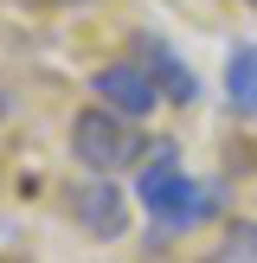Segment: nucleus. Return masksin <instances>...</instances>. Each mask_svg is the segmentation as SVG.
Listing matches in <instances>:
<instances>
[{
  "mask_svg": "<svg viewBox=\"0 0 257 263\" xmlns=\"http://www.w3.org/2000/svg\"><path fill=\"white\" fill-rule=\"evenodd\" d=\"M225 103L231 116H257V39H238L225 51Z\"/></svg>",
  "mask_w": 257,
  "mask_h": 263,
  "instance_id": "6",
  "label": "nucleus"
},
{
  "mask_svg": "<svg viewBox=\"0 0 257 263\" xmlns=\"http://www.w3.org/2000/svg\"><path fill=\"white\" fill-rule=\"evenodd\" d=\"M45 7H90V0H45Z\"/></svg>",
  "mask_w": 257,
  "mask_h": 263,
  "instance_id": "8",
  "label": "nucleus"
},
{
  "mask_svg": "<svg viewBox=\"0 0 257 263\" xmlns=\"http://www.w3.org/2000/svg\"><path fill=\"white\" fill-rule=\"evenodd\" d=\"M90 97H97L103 109L128 116V122H148L154 103H161V90H154V77L141 71L135 58H116V64H97V71H90Z\"/></svg>",
  "mask_w": 257,
  "mask_h": 263,
  "instance_id": "2",
  "label": "nucleus"
},
{
  "mask_svg": "<svg viewBox=\"0 0 257 263\" xmlns=\"http://www.w3.org/2000/svg\"><path fill=\"white\" fill-rule=\"evenodd\" d=\"M128 58H135L141 71L154 77L161 103H180V109H187V103H199V77H193V64L180 58V51L167 45L161 32H135V39H128Z\"/></svg>",
  "mask_w": 257,
  "mask_h": 263,
  "instance_id": "3",
  "label": "nucleus"
},
{
  "mask_svg": "<svg viewBox=\"0 0 257 263\" xmlns=\"http://www.w3.org/2000/svg\"><path fill=\"white\" fill-rule=\"evenodd\" d=\"M218 212H225V186H218V180H193V186L180 193V199L167 205L161 218H154L148 244H167V238H187V231H199L206 218H218Z\"/></svg>",
  "mask_w": 257,
  "mask_h": 263,
  "instance_id": "5",
  "label": "nucleus"
},
{
  "mask_svg": "<svg viewBox=\"0 0 257 263\" xmlns=\"http://www.w3.org/2000/svg\"><path fill=\"white\" fill-rule=\"evenodd\" d=\"M206 263H257V218H231V225H225V244H218Z\"/></svg>",
  "mask_w": 257,
  "mask_h": 263,
  "instance_id": "7",
  "label": "nucleus"
},
{
  "mask_svg": "<svg viewBox=\"0 0 257 263\" xmlns=\"http://www.w3.org/2000/svg\"><path fill=\"white\" fill-rule=\"evenodd\" d=\"M71 218L90 238H122L128 231V193L116 180H84V186H71Z\"/></svg>",
  "mask_w": 257,
  "mask_h": 263,
  "instance_id": "4",
  "label": "nucleus"
},
{
  "mask_svg": "<svg viewBox=\"0 0 257 263\" xmlns=\"http://www.w3.org/2000/svg\"><path fill=\"white\" fill-rule=\"evenodd\" d=\"M148 148L154 141H141V122L103 109V103H84V109L71 116V154H77V167H90L97 180L122 174V167H141Z\"/></svg>",
  "mask_w": 257,
  "mask_h": 263,
  "instance_id": "1",
  "label": "nucleus"
}]
</instances>
